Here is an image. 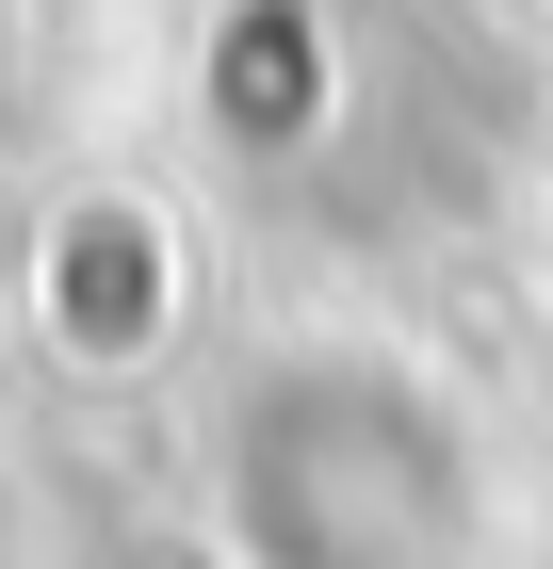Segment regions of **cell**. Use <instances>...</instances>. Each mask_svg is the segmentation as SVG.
<instances>
[{"label":"cell","instance_id":"7a4b0ae2","mask_svg":"<svg viewBox=\"0 0 553 569\" xmlns=\"http://www.w3.org/2000/svg\"><path fill=\"white\" fill-rule=\"evenodd\" d=\"M147 244H164L147 196H82V212H49V244H33V326H49L66 358H147V293H164Z\"/></svg>","mask_w":553,"mask_h":569},{"label":"cell","instance_id":"6da1fadb","mask_svg":"<svg viewBox=\"0 0 553 569\" xmlns=\"http://www.w3.org/2000/svg\"><path fill=\"white\" fill-rule=\"evenodd\" d=\"M472 521V456L407 391V358H260L228 407V537L245 569H424Z\"/></svg>","mask_w":553,"mask_h":569}]
</instances>
